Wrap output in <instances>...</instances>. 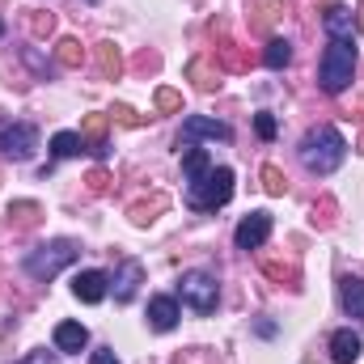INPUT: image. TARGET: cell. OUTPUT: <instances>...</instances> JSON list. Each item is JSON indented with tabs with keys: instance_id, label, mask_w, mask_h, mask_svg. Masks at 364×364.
I'll return each mask as SVG.
<instances>
[{
	"instance_id": "cell-32",
	"label": "cell",
	"mask_w": 364,
	"mask_h": 364,
	"mask_svg": "<svg viewBox=\"0 0 364 364\" xmlns=\"http://www.w3.org/2000/svg\"><path fill=\"white\" fill-rule=\"evenodd\" d=\"M17 364H60V360H55V352H47V348H38V352H30L26 360H17Z\"/></svg>"
},
{
	"instance_id": "cell-3",
	"label": "cell",
	"mask_w": 364,
	"mask_h": 364,
	"mask_svg": "<svg viewBox=\"0 0 364 364\" xmlns=\"http://www.w3.org/2000/svg\"><path fill=\"white\" fill-rule=\"evenodd\" d=\"M352 73H356V43L352 38H331L326 43V55L318 64V81L326 93H343L352 85Z\"/></svg>"
},
{
	"instance_id": "cell-19",
	"label": "cell",
	"mask_w": 364,
	"mask_h": 364,
	"mask_svg": "<svg viewBox=\"0 0 364 364\" xmlns=\"http://www.w3.org/2000/svg\"><path fill=\"white\" fill-rule=\"evenodd\" d=\"M216 55L225 60V68H229V73H246V68H250V60H246V51H242V47L233 43V38H220V47H216Z\"/></svg>"
},
{
	"instance_id": "cell-2",
	"label": "cell",
	"mask_w": 364,
	"mask_h": 364,
	"mask_svg": "<svg viewBox=\"0 0 364 364\" xmlns=\"http://www.w3.org/2000/svg\"><path fill=\"white\" fill-rule=\"evenodd\" d=\"M233 199V170L229 166H212L208 174L186 182V203L195 212H216Z\"/></svg>"
},
{
	"instance_id": "cell-14",
	"label": "cell",
	"mask_w": 364,
	"mask_h": 364,
	"mask_svg": "<svg viewBox=\"0 0 364 364\" xmlns=\"http://www.w3.org/2000/svg\"><path fill=\"white\" fill-rule=\"evenodd\" d=\"M322 26H326V34H331V38H352L356 13H352L348 4H331V9H326V17H322Z\"/></svg>"
},
{
	"instance_id": "cell-9",
	"label": "cell",
	"mask_w": 364,
	"mask_h": 364,
	"mask_svg": "<svg viewBox=\"0 0 364 364\" xmlns=\"http://www.w3.org/2000/svg\"><path fill=\"white\" fill-rule=\"evenodd\" d=\"M144 284V267L136 263V259H123L119 263V272H114V284H110V292H114V301L119 305H127L132 296H136V288Z\"/></svg>"
},
{
	"instance_id": "cell-10",
	"label": "cell",
	"mask_w": 364,
	"mask_h": 364,
	"mask_svg": "<svg viewBox=\"0 0 364 364\" xmlns=\"http://www.w3.org/2000/svg\"><path fill=\"white\" fill-rule=\"evenodd\" d=\"M106 292H110V275L106 272H77V279H73V296L85 301V305H97Z\"/></svg>"
},
{
	"instance_id": "cell-33",
	"label": "cell",
	"mask_w": 364,
	"mask_h": 364,
	"mask_svg": "<svg viewBox=\"0 0 364 364\" xmlns=\"http://www.w3.org/2000/svg\"><path fill=\"white\" fill-rule=\"evenodd\" d=\"M85 182H90V191H93V195H102V191H106V182H110V178H106V170H93V174H90Z\"/></svg>"
},
{
	"instance_id": "cell-37",
	"label": "cell",
	"mask_w": 364,
	"mask_h": 364,
	"mask_svg": "<svg viewBox=\"0 0 364 364\" xmlns=\"http://www.w3.org/2000/svg\"><path fill=\"white\" fill-rule=\"evenodd\" d=\"M85 4H97V0H85Z\"/></svg>"
},
{
	"instance_id": "cell-36",
	"label": "cell",
	"mask_w": 364,
	"mask_h": 364,
	"mask_svg": "<svg viewBox=\"0 0 364 364\" xmlns=\"http://www.w3.org/2000/svg\"><path fill=\"white\" fill-rule=\"evenodd\" d=\"M0 34H4V21H0Z\"/></svg>"
},
{
	"instance_id": "cell-16",
	"label": "cell",
	"mask_w": 364,
	"mask_h": 364,
	"mask_svg": "<svg viewBox=\"0 0 364 364\" xmlns=\"http://www.w3.org/2000/svg\"><path fill=\"white\" fill-rule=\"evenodd\" d=\"M90 343V331L81 322H60L55 326V352H81Z\"/></svg>"
},
{
	"instance_id": "cell-7",
	"label": "cell",
	"mask_w": 364,
	"mask_h": 364,
	"mask_svg": "<svg viewBox=\"0 0 364 364\" xmlns=\"http://www.w3.org/2000/svg\"><path fill=\"white\" fill-rule=\"evenodd\" d=\"M195 140H233V127L220 119H208V114H191V119H182V149H191Z\"/></svg>"
},
{
	"instance_id": "cell-27",
	"label": "cell",
	"mask_w": 364,
	"mask_h": 364,
	"mask_svg": "<svg viewBox=\"0 0 364 364\" xmlns=\"http://www.w3.org/2000/svg\"><path fill=\"white\" fill-rule=\"evenodd\" d=\"M157 110H161V114H174V110H182V93L157 90Z\"/></svg>"
},
{
	"instance_id": "cell-21",
	"label": "cell",
	"mask_w": 364,
	"mask_h": 364,
	"mask_svg": "<svg viewBox=\"0 0 364 364\" xmlns=\"http://www.w3.org/2000/svg\"><path fill=\"white\" fill-rule=\"evenodd\" d=\"M55 60H60L64 68H81V64H85V47H81L77 38H60V43H55Z\"/></svg>"
},
{
	"instance_id": "cell-18",
	"label": "cell",
	"mask_w": 364,
	"mask_h": 364,
	"mask_svg": "<svg viewBox=\"0 0 364 364\" xmlns=\"http://www.w3.org/2000/svg\"><path fill=\"white\" fill-rule=\"evenodd\" d=\"M212 166H216V161H212L203 149H195V144H191V149H182V170H186V182L199 178V174H208Z\"/></svg>"
},
{
	"instance_id": "cell-35",
	"label": "cell",
	"mask_w": 364,
	"mask_h": 364,
	"mask_svg": "<svg viewBox=\"0 0 364 364\" xmlns=\"http://www.w3.org/2000/svg\"><path fill=\"white\" fill-rule=\"evenodd\" d=\"M356 26H360V34H364V4L356 9Z\"/></svg>"
},
{
	"instance_id": "cell-20",
	"label": "cell",
	"mask_w": 364,
	"mask_h": 364,
	"mask_svg": "<svg viewBox=\"0 0 364 364\" xmlns=\"http://www.w3.org/2000/svg\"><path fill=\"white\" fill-rule=\"evenodd\" d=\"M288 60H292V43H288V38H272L267 51H263V64H267L272 73H279V68H288Z\"/></svg>"
},
{
	"instance_id": "cell-34",
	"label": "cell",
	"mask_w": 364,
	"mask_h": 364,
	"mask_svg": "<svg viewBox=\"0 0 364 364\" xmlns=\"http://www.w3.org/2000/svg\"><path fill=\"white\" fill-rule=\"evenodd\" d=\"M90 364H119V356H114V348H97Z\"/></svg>"
},
{
	"instance_id": "cell-13",
	"label": "cell",
	"mask_w": 364,
	"mask_h": 364,
	"mask_svg": "<svg viewBox=\"0 0 364 364\" xmlns=\"http://www.w3.org/2000/svg\"><path fill=\"white\" fill-rule=\"evenodd\" d=\"M186 81H195V90H203V93H216L220 90V68H212V60H191L186 64Z\"/></svg>"
},
{
	"instance_id": "cell-12",
	"label": "cell",
	"mask_w": 364,
	"mask_h": 364,
	"mask_svg": "<svg viewBox=\"0 0 364 364\" xmlns=\"http://www.w3.org/2000/svg\"><path fill=\"white\" fill-rule=\"evenodd\" d=\"M149 326L161 331V335L174 331V326H178V301H174V296H153V301H149Z\"/></svg>"
},
{
	"instance_id": "cell-1",
	"label": "cell",
	"mask_w": 364,
	"mask_h": 364,
	"mask_svg": "<svg viewBox=\"0 0 364 364\" xmlns=\"http://www.w3.org/2000/svg\"><path fill=\"white\" fill-rule=\"evenodd\" d=\"M343 157H348V140L335 132V127H309L305 132V140H301V161H305V170L309 174H318V178H326V174H335L339 166H343Z\"/></svg>"
},
{
	"instance_id": "cell-29",
	"label": "cell",
	"mask_w": 364,
	"mask_h": 364,
	"mask_svg": "<svg viewBox=\"0 0 364 364\" xmlns=\"http://www.w3.org/2000/svg\"><path fill=\"white\" fill-rule=\"evenodd\" d=\"M51 30H55V17H51V13H34V17H30V34H34V38L51 34Z\"/></svg>"
},
{
	"instance_id": "cell-24",
	"label": "cell",
	"mask_w": 364,
	"mask_h": 364,
	"mask_svg": "<svg viewBox=\"0 0 364 364\" xmlns=\"http://www.w3.org/2000/svg\"><path fill=\"white\" fill-rule=\"evenodd\" d=\"M161 208H166V195H153V203H136V208H132V225H140V229L153 225Z\"/></svg>"
},
{
	"instance_id": "cell-28",
	"label": "cell",
	"mask_w": 364,
	"mask_h": 364,
	"mask_svg": "<svg viewBox=\"0 0 364 364\" xmlns=\"http://www.w3.org/2000/svg\"><path fill=\"white\" fill-rule=\"evenodd\" d=\"M255 9H259V17H255V26L263 30V26H272V21H275V9H279V0H255Z\"/></svg>"
},
{
	"instance_id": "cell-15",
	"label": "cell",
	"mask_w": 364,
	"mask_h": 364,
	"mask_svg": "<svg viewBox=\"0 0 364 364\" xmlns=\"http://www.w3.org/2000/svg\"><path fill=\"white\" fill-rule=\"evenodd\" d=\"M339 301H343L348 318H360L364 322V279L360 275H348V279L339 284Z\"/></svg>"
},
{
	"instance_id": "cell-11",
	"label": "cell",
	"mask_w": 364,
	"mask_h": 364,
	"mask_svg": "<svg viewBox=\"0 0 364 364\" xmlns=\"http://www.w3.org/2000/svg\"><path fill=\"white\" fill-rule=\"evenodd\" d=\"M360 352H364V339L352 331V326H343V331L331 335V360L335 364H356Z\"/></svg>"
},
{
	"instance_id": "cell-31",
	"label": "cell",
	"mask_w": 364,
	"mask_h": 364,
	"mask_svg": "<svg viewBox=\"0 0 364 364\" xmlns=\"http://www.w3.org/2000/svg\"><path fill=\"white\" fill-rule=\"evenodd\" d=\"M114 123H123V127H140V114H136L132 106H114Z\"/></svg>"
},
{
	"instance_id": "cell-6",
	"label": "cell",
	"mask_w": 364,
	"mask_h": 364,
	"mask_svg": "<svg viewBox=\"0 0 364 364\" xmlns=\"http://www.w3.org/2000/svg\"><path fill=\"white\" fill-rule=\"evenodd\" d=\"M38 149V132L34 123H0V153L9 161H30Z\"/></svg>"
},
{
	"instance_id": "cell-30",
	"label": "cell",
	"mask_w": 364,
	"mask_h": 364,
	"mask_svg": "<svg viewBox=\"0 0 364 364\" xmlns=\"http://www.w3.org/2000/svg\"><path fill=\"white\" fill-rule=\"evenodd\" d=\"M255 132H259L263 140H275V114L259 110V114H255Z\"/></svg>"
},
{
	"instance_id": "cell-8",
	"label": "cell",
	"mask_w": 364,
	"mask_h": 364,
	"mask_svg": "<svg viewBox=\"0 0 364 364\" xmlns=\"http://www.w3.org/2000/svg\"><path fill=\"white\" fill-rule=\"evenodd\" d=\"M267 237H272V212H250V216H242V225H237V233H233L237 250H259Z\"/></svg>"
},
{
	"instance_id": "cell-5",
	"label": "cell",
	"mask_w": 364,
	"mask_h": 364,
	"mask_svg": "<svg viewBox=\"0 0 364 364\" xmlns=\"http://www.w3.org/2000/svg\"><path fill=\"white\" fill-rule=\"evenodd\" d=\"M182 301L195 309V314H212L216 309V301H220V284H216V275L212 272H186L178 284Z\"/></svg>"
},
{
	"instance_id": "cell-22",
	"label": "cell",
	"mask_w": 364,
	"mask_h": 364,
	"mask_svg": "<svg viewBox=\"0 0 364 364\" xmlns=\"http://www.w3.org/2000/svg\"><path fill=\"white\" fill-rule=\"evenodd\" d=\"M51 153H55V157H77V153H85L81 132H60V136L51 140Z\"/></svg>"
},
{
	"instance_id": "cell-25",
	"label": "cell",
	"mask_w": 364,
	"mask_h": 364,
	"mask_svg": "<svg viewBox=\"0 0 364 364\" xmlns=\"http://www.w3.org/2000/svg\"><path fill=\"white\" fill-rule=\"evenodd\" d=\"M263 272L272 275V279H279V284H284V279H288V284H296V279H301L296 263H275V259H263Z\"/></svg>"
},
{
	"instance_id": "cell-23",
	"label": "cell",
	"mask_w": 364,
	"mask_h": 364,
	"mask_svg": "<svg viewBox=\"0 0 364 364\" xmlns=\"http://www.w3.org/2000/svg\"><path fill=\"white\" fill-rule=\"evenodd\" d=\"M38 212H43V208H38L34 199H21V203H13V208H9V220H13L17 229H30V225L38 220Z\"/></svg>"
},
{
	"instance_id": "cell-17",
	"label": "cell",
	"mask_w": 364,
	"mask_h": 364,
	"mask_svg": "<svg viewBox=\"0 0 364 364\" xmlns=\"http://www.w3.org/2000/svg\"><path fill=\"white\" fill-rule=\"evenodd\" d=\"M93 51H97V73H102L106 81H119V77H123V51H119L114 43H97Z\"/></svg>"
},
{
	"instance_id": "cell-4",
	"label": "cell",
	"mask_w": 364,
	"mask_h": 364,
	"mask_svg": "<svg viewBox=\"0 0 364 364\" xmlns=\"http://www.w3.org/2000/svg\"><path fill=\"white\" fill-rule=\"evenodd\" d=\"M77 255H81V246H77V242H68V237L43 242L38 250H30V255H26V275H30V279H55L68 263H77Z\"/></svg>"
},
{
	"instance_id": "cell-26",
	"label": "cell",
	"mask_w": 364,
	"mask_h": 364,
	"mask_svg": "<svg viewBox=\"0 0 364 364\" xmlns=\"http://www.w3.org/2000/svg\"><path fill=\"white\" fill-rule=\"evenodd\" d=\"M263 186H267V195H284V191H288L284 170H279V166H263Z\"/></svg>"
}]
</instances>
